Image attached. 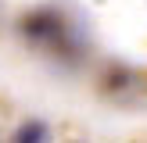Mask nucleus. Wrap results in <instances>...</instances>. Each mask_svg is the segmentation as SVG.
I'll return each mask as SVG.
<instances>
[{"instance_id":"nucleus-1","label":"nucleus","mask_w":147,"mask_h":143,"mask_svg":"<svg viewBox=\"0 0 147 143\" xmlns=\"http://www.w3.org/2000/svg\"><path fill=\"white\" fill-rule=\"evenodd\" d=\"M22 32H25L29 39H36V43H61L65 25H61V18H57L54 11H36V14H29V18L22 21Z\"/></svg>"},{"instance_id":"nucleus-2","label":"nucleus","mask_w":147,"mask_h":143,"mask_svg":"<svg viewBox=\"0 0 147 143\" xmlns=\"http://www.w3.org/2000/svg\"><path fill=\"white\" fill-rule=\"evenodd\" d=\"M14 140H47V125H43V122H25V125L14 132Z\"/></svg>"}]
</instances>
